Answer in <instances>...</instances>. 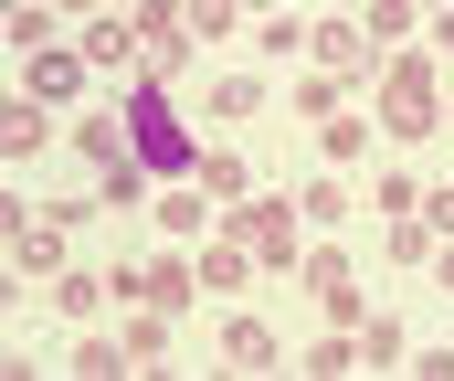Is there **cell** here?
Wrapping results in <instances>:
<instances>
[{
    "label": "cell",
    "instance_id": "cell-1",
    "mask_svg": "<svg viewBox=\"0 0 454 381\" xmlns=\"http://www.w3.org/2000/svg\"><path fill=\"white\" fill-rule=\"evenodd\" d=\"M127 138H137L148 170H191V138H180V117H169V96H148V85H137V107H127Z\"/></svg>",
    "mask_w": 454,
    "mask_h": 381
}]
</instances>
